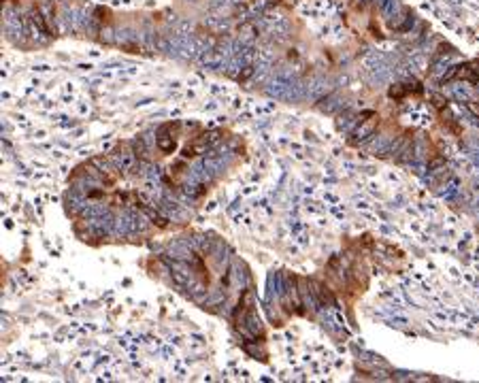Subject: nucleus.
<instances>
[{"label": "nucleus", "mask_w": 479, "mask_h": 383, "mask_svg": "<svg viewBox=\"0 0 479 383\" xmlns=\"http://www.w3.org/2000/svg\"><path fill=\"white\" fill-rule=\"evenodd\" d=\"M158 147L162 149V151H166V153H170L172 149H175V141H172V137H158Z\"/></svg>", "instance_id": "nucleus-3"}, {"label": "nucleus", "mask_w": 479, "mask_h": 383, "mask_svg": "<svg viewBox=\"0 0 479 383\" xmlns=\"http://www.w3.org/2000/svg\"><path fill=\"white\" fill-rule=\"evenodd\" d=\"M441 166H445V158H432L430 162H428V171H432V173H437V171H439Z\"/></svg>", "instance_id": "nucleus-5"}, {"label": "nucleus", "mask_w": 479, "mask_h": 383, "mask_svg": "<svg viewBox=\"0 0 479 383\" xmlns=\"http://www.w3.org/2000/svg\"><path fill=\"white\" fill-rule=\"evenodd\" d=\"M407 94H411V90H409V86H403V83H396L388 90V96L394 100H403Z\"/></svg>", "instance_id": "nucleus-2"}, {"label": "nucleus", "mask_w": 479, "mask_h": 383, "mask_svg": "<svg viewBox=\"0 0 479 383\" xmlns=\"http://www.w3.org/2000/svg\"><path fill=\"white\" fill-rule=\"evenodd\" d=\"M377 126H379V117H377L375 113H373V115H371L369 119H362V121H360V126L356 128V132L352 134V137H354L352 143H354V145H358L360 141L373 137L375 130H377Z\"/></svg>", "instance_id": "nucleus-1"}, {"label": "nucleus", "mask_w": 479, "mask_h": 383, "mask_svg": "<svg viewBox=\"0 0 479 383\" xmlns=\"http://www.w3.org/2000/svg\"><path fill=\"white\" fill-rule=\"evenodd\" d=\"M466 107H468V111L473 113L475 117H479V102H473V100H468L466 102Z\"/></svg>", "instance_id": "nucleus-6"}, {"label": "nucleus", "mask_w": 479, "mask_h": 383, "mask_svg": "<svg viewBox=\"0 0 479 383\" xmlns=\"http://www.w3.org/2000/svg\"><path fill=\"white\" fill-rule=\"evenodd\" d=\"M32 19H34V24H36L40 30H43V32H47V34H49V28H47V24H45L43 15H40V11H36V9H34V11H32Z\"/></svg>", "instance_id": "nucleus-4"}]
</instances>
